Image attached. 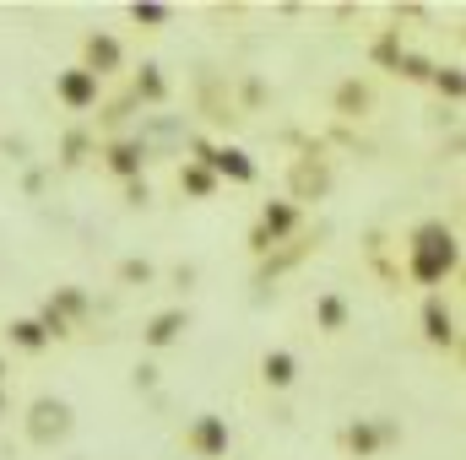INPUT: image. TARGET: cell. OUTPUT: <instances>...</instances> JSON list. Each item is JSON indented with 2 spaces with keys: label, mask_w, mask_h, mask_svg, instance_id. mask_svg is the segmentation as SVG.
<instances>
[{
  "label": "cell",
  "mask_w": 466,
  "mask_h": 460,
  "mask_svg": "<svg viewBox=\"0 0 466 460\" xmlns=\"http://www.w3.org/2000/svg\"><path fill=\"white\" fill-rule=\"evenodd\" d=\"M456 260H461L456 228H445V223H418L412 228V238H407V271H412V282L434 287V282H445L456 271Z\"/></svg>",
  "instance_id": "1"
},
{
  "label": "cell",
  "mask_w": 466,
  "mask_h": 460,
  "mask_svg": "<svg viewBox=\"0 0 466 460\" xmlns=\"http://www.w3.org/2000/svg\"><path fill=\"white\" fill-rule=\"evenodd\" d=\"M22 428H27L33 445H60V439H71L76 412H71V401H60V395H38V401L27 406V417H22Z\"/></svg>",
  "instance_id": "2"
},
{
  "label": "cell",
  "mask_w": 466,
  "mask_h": 460,
  "mask_svg": "<svg viewBox=\"0 0 466 460\" xmlns=\"http://www.w3.org/2000/svg\"><path fill=\"white\" fill-rule=\"evenodd\" d=\"M331 195V163L320 157V146H309L304 157H293L288 168V201L304 206V201H326Z\"/></svg>",
  "instance_id": "3"
},
{
  "label": "cell",
  "mask_w": 466,
  "mask_h": 460,
  "mask_svg": "<svg viewBox=\"0 0 466 460\" xmlns=\"http://www.w3.org/2000/svg\"><path fill=\"white\" fill-rule=\"evenodd\" d=\"M185 450H190L196 460H223L228 455V417L201 412V417L185 428Z\"/></svg>",
  "instance_id": "4"
},
{
  "label": "cell",
  "mask_w": 466,
  "mask_h": 460,
  "mask_svg": "<svg viewBox=\"0 0 466 460\" xmlns=\"http://www.w3.org/2000/svg\"><path fill=\"white\" fill-rule=\"evenodd\" d=\"M190 163H207L218 179H233V185H255V163L238 146H207V141H196V157Z\"/></svg>",
  "instance_id": "5"
},
{
  "label": "cell",
  "mask_w": 466,
  "mask_h": 460,
  "mask_svg": "<svg viewBox=\"0 0 466 460\" xmlns=\"http://www.w3.org/2000/svg\"><path fill=\"white\" fill-rule=\"evenodd\" d=\"M342 445H348L358 460H369V455H380L385 445H396V423H390V417H358V423L342 428Z\"/></svg>",
  "instance_id": "6"
},
{
  "label": "cell",
  "mask_w": 466,
  "mask_h": 460,
  "mask_svg": "<svg viewBox=\"0 0 466 460\" xmlns=\"http://www.w3.org/2000/svg\"><path fill=\"white\" fill-rule=\"evenodd\" d=\"M119 65H125V49H119L115 33H87V44H82V71L87 76H115Z\"/></svg>",
  "instance_id": "7"
},
{
  "label": "cell",
  "mask_w": 466,
  "mask_h": 460,
  "mask_svg": "<svg viewBox=\"0 0 466 460\" xmlns=\"http://www.w3.org/2000/svg\"><path fill=\"white\" fill-rule=\"evenodd\" d=\"M55 98H60L66 109H93V104H98V76H87L82 65H71V71L55 76Z\"/></svg>",
  "instance_id": "8"
},
{
  "label": "cell",
  "mask_w": 466,
  "mask_h": 460,
  "mask_svg": "<svg viewBox=\"0 0 466 460\" xmlns=\"http://www.w3.org/2000/svg\"><path fill=\"white\" fill-rule=\"evenodd\" d=\"M255 228L266 233V238H271V249H277L282 238H293V228H299V206H293V201H266Z\"/></svg>",
  "instance_id": "9"
},
{
  "label": "cell",
  "mask_w": 466,
  "mask_h": 460,
  "mask_svg": "<svg viewBox=\"0 0 466 460\" xmlns=\"http://www.w3.org/2000/svg\"><path fill=\"white\" fill-rule=\"evenodd\" d=\"M185 331H190V315H185V309H163V315H152V320H147V346H152V352H163V346L179 342Z\"/></svg>",
  "instance_id": "10"
},
{
  "label": "cell",
  "mask_w": 466,
  "mask_h": 460,
  "mask_svg": "<svg viewBox=\"0 0 466 460\" xmlns=\"http://www.w3.org/2000/svg\"><path fill=\"white\" fill-rule=\"evenodd\" d=\"M423 336L434 346H456L461 336H456V315L445 309V298H429L423 304Z\"/></svg>",
  "instance_id": "11"
},
{
  "label": "cell",
  "mask_w": 466,
  "mask_h": 460,
  "mask_svg": "<svg viewBox=\"0 0 466 460\" xmlns=\"http://www.w3.org/2000/svg\"><path fill=\"white\" fill-rule=\"evenodd\" d=\"M260 379H266L271 390H293V379H299V357H293L288 346H271V352L260 357Z\"/></svg>",
  "instance_id": "12"
},
{
  "label": "cell",
  "mask_w": 466,
  "mask_h": 460,
  "mask_svg": "<svg viewBox=\"0 0 466 460\" xmlns=\"http://www.w3.org/2000/svg\"><path fill=\"white\" fill-rule=\"evenodd\" d=\"M315 325H320L326 336H342V331H348V298H342V293H320V298H315Z\"/></svg>",
  "instance_id": "13"
},
{
  "label": "cell",
  "mask_w": 466,
  "mask_h": 460,
  "mask_svg": "<svg viewBox=\"0 0 466 460\" xmlns=\"http://www.w3.org/2000/svg\"><path fill=\"white\" fill-rule=\"evenodd\" d=\"M109 174H119V179H141V163H147V146L141 141H115L109 152Z\"/></svg>",
  "instance_id": "14"
},
{
  "label": "cell",
  "mask_w": 466,
  "mask_h": 460,
  "mask_svg": "<svg viewBox=\"0 0 466 460\" xmlns=\"http://www.w3.org/2000/svg\"><path fill=\"white\" fill-rule=\"evenodd\" d=\"M130 98H136V104H163V98H168L163 71H157V65H141V71H136V82H130Z\"/></svg>",
  "instance_id": "15"
},
{
  "label": "cell",
  "mask_w": 466,
  "mask_h": 460,
  "mask_svg": "<svg viewBox=\"0 0 466 460\" xmlns=\"http://www.w3.org/2000/svg\"><path fill=\"white\" fill-rule=\"evenodd\" d=\"M179 190H185L190 201H207V195L218 190V174H212L207 163H185V168H179Z\"/></svg>",
  "instance_id": "16"
},
{
  "label": "cell",
  "mask_w": 466,
  "mask_h": 460,
  "mask_svg": "<svg viewBox=\"0 0 466 460\" xmlns=\"http://www.w3.org/2000/svg\"><path fill=\"white\" fill-rule=\"evenodd\" d=\"M369 109H374V98H369L363 82H342V87H337V115L342 119H363Z\"/></svg>",
  "instance_id": "17"
},
{
  "label": "cell",
  "mask_w": 466,
  "mask_h": 460,
  "mask_svg": "<svg viewBox=\"0 0 466 460\" xmlns=\"http://www.w3.org/2000/svg\"><path fill=\"white\" fill-rule=\"evenodd\" d=\"M5 336H11L16 352H44V346H49V336H44V325H38V320H11V331H5Z\"/></svg>",
  "instance_id": "18"
},
{
  "label": "cell",
  "mask_w": 466,
  "mask_h": 460,
  "mask_svg": "<svg viewBox=\"0 0 466 460\" xmlns=\"http://www.w3.org/2000/svg\"><path fill=\"white\" fill-rule=\"evenodd\" d=\"M315 244H288V249H277V255H266L260 260V276H277V271H288V265H299L304 255H309Z\"/></svg>",
  "instance_id": "19"
},
{
  "label": "cell",
  "mask_w": 466,
  "mask_h": 460,
  "mask_svg": "<svg viewBox=\"0 0 466 460\" xmlns=\"http://www.w3.org/2000/svg\"><path fill=\"white\" fill-rule=\"evenodd\" d=\"M429 82H434V87H440V98H451V104H456V98L466 93L461 65H434V76H429Z\"/></svg>",
  "instance_id": "20"
},
{
  "label": "cell",
  "mask_w": 466,
  "mask_h": 460,
  "mask_svg": "<svg viewBox=\"0 0 466 460\" xmlns=\"http://www.w3.org/2000/svg\"><path fill=\"white\" fill-rule=\"evenodd\" d=\"M49 309H55L60 320H71V315H87V293H82V287H60V293L49 298Z\"/></svg>",
  "instance_id": "21"
},
{
  "label": "cell",
  "mask_w": 466,
  "mask_h": 460,
  "mask_svg": "<svg viewBox=\"0 0 466 460\" xmlns=\"http://www.w3.org/2000/svg\"><path fill=\"white\" fill-rule=\"evenodd\" d=\"M130 22H136V27H163V22H168V5H152V0H136V5H130Z\"/></svg>",
  "instance_id": "22"
},
{
  "label": "cell",
  "mask_w": 466,
  "mask_h": 460,
  "mask_svg": "<svg viewBox=\"0 0 466 460\" xmlns=\"http://www.w3.org/2000/svg\"><path fill=\"white\" fill-rule=\"evenodd\" d=\"M396 76H407V82H429V76H434V65H429L423 55H407V49H401V60H396Z\"/></svg>",
  "instance_id": "23"
},
{
  "label": "cell",
  "mask_w": 466,
  "mask_h": 460,
  "mask_svg": "<svg viewBox=\"0 0 466 460\" xmlns=\"http://www.w3.org/2000/svg\"><path fill=\"white\" fill-rule=\"evenodd\" d=\"M374 60H380V65H390V71H396V60H401V38H396V27H390V33H380V38H374Z\"/></svg>",
  "instance_id": "24"
},
{
  "label": "cell",
  "mask_w": 466,
  "mask_h": 460,
  "mask_svg": "<svg viewBox=\"0 0 466 460\" xmlns=\"http://www.w3.org/2000/svg\"><path fill=\"white\" fill-rule=\"evenodd\" d=\"M87 146H93V141H87V130H71V135L60 141V163H71V168H76V163L87 157Z\"/></svg>",
  "instance_id": "25"
},
{
  "label": "cell",
  "mask_w": 466,
  "mask_h": 460,
  "mask_svg": "<svg viewBox=\"0 0 466 460\" xmlns=\"http://www.w3.org/2000/svg\"><path fill=\"white\" fill-rule=\"evenodd\" d=\"M119 282H152V265L147 260H125L119 265Z\"/></svg>",
  "instance_id": "26"
},
{
  "label": "cell",
  "mask_w": 466,
  "mask_h": 460,
  "mask_svg": "<svg viewBox=\"0 0 466 460\" xmlns=\"http://www.w3.org/2000/svg\"><path fill=\"white\" fill-rule=\"evenodd\" d=\"M152 201V190H147V179H130V206H147Z\"/></svg>",
  "instance_id": "27"
},
{
  "label": "cell",
  "mask_w": 466,
  "mask_h": 460,
  "mask_svg": "<svg viewBox=\"0 0 466 460\" xmlns=\"http://www.w3.org/2000/svg\"><path fill=\"white\" fill-rule=\"evenodd\" d=\"M136 385H141V390H147V385H157V368H152V363H141V368H136Z\"/></svg>",
  "instance_id": "28"
},
{
  "label": "cell",
  "mask_w": 466,
  "mask_h": 460,
  "mask_svg": "<svg viewBox=\"0 0 466 460\" xmlns=\"http://www.w3.org/2000/svg\"><path fill=\"white\" fill-rule=\"evenodd\" d=\"M0 374H5V363H0ZM0 412H5V395H0Z\"/></svg>",
  "instance_id": "29"
}]
</instances>
